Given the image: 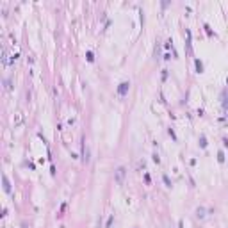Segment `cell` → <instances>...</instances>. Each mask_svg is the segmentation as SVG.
<instances>
[{
	"instance_id": "obj_1",
	"label": "cell",
	"mask_w": 228,
	"mask_h": 228,
	"mask_svg": "<svg viewBox=\"0 0 228 228\" xmlns=\"http://www.w3.org/2000/svg\"><path fill=\"white\" fill-rule=\"evenodd\" d=\"M123 177H125V168H119L118 173H116V180L121 184V182H123Z\"/></svg>"
}]
</instances>
